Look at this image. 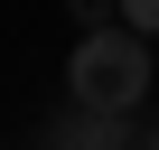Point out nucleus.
<instances>
[{
	"mask_svg": "<svg viewBox=\"0 0 159 150\" xmlns=\"http://www.w3.org/2000/svg\"><path fill=\"white\" fill-rule=\"evenodd\" d=\"M150 75H159V56H150V38H131V28H94V38H75V56H66V94H75V113H140V94H150Z\"/></svg>",
	"mask_w": 159,
	"mask_h": 150,
	"instance_id": "f257e3e1",
	"label": "nucleus"
},
{
	"mask_svg": "<svg viewBox=\"0 0 159 150\" xmlns=\"http://www.w3.org/2000/svg\"><path fill=\"white\" fill-rule=\"evenodd\" d=\"M75 10V38H94V28H112V0H66Z\"/></svg>",
	"mask_w": 159,
	"mask_h": 150,
	"instance_id": "20e7f679",
	"label": "nucleus"
},
{
	"mask_svg": "<svg viewBox=\"0 0 159 150\" xmlns=\"http://www.w3.org/2000/svg\"><path fill=\"white\" fill-rule=\"evenodd\" d=\"M47 150H140V141H131L122 113H66V122L47 131Z\"/></svg>",
	"mask_w": 159,
	"mask_h": 150,
	"instance_id": "f03ea898",
	"label": "nucleus"
},
{
	"mask_svg": "<svg viewBox=\"0 0 159 150\" xmlns=\"http://www.w3.org/2000/svg\"><path fill=\"white\" fill-rule=\"evenodd\" d=\"M140 150H159V122H150V131H140Z\"/></svg>",
	"mask_w": 159,
	"mask_h": 150,
	"instance_id": "39448f33",
	"label": "nucleus"
},
{
	"mask_svg": "<svg viewBox=\"0 0 159 150\" xmlns=\"http://www.w3.org/2000/svg\"><path fill=\"white\" fill-rule=\"evenodd\" d=\"M112 28H131V38H159V0H112Z\"/></svg>",
	"mask_w": 159,
	"mask_h": 150,
	"instance_id": "7ed1b4c3",
	"label": "nucleus"
}]
</instances>
